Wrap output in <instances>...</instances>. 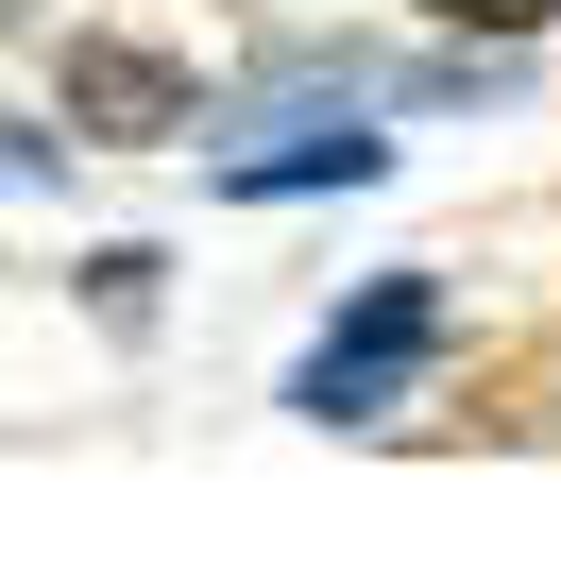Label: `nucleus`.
<instances>
[{
	"mask_svg": "<svg viewBox=\"0 0 561 561\" xmlns=\"http://www.w3.org/2000/svg\"><path fill=\"white\" fill-rule=\"evenodd\" d=\"M425 357H443V273H375V289H357V307L307 341L289 409H307V425H391Z\"/></svg>",
	"mask_w": 561,
	"mask_h": 561,
	"instance_id": "1",
	"label": "nucleus"
},
{
	"mask_svg": "<svg viewBox=\"0 0 561 561\" xmlns=\"http://www.w3.org/2000/svg\"><path fill=\"white\" fill-rule=\"evenodd\" d=\"M187 119H205V85H187L153 35H69V137L153 153V137H187Z\"/></svg>",
	"mask_w": 561,
	"mask_h": 561,
	"instance_id": "2",
	"label": "nucleus"
},
{
	"mask_svg": "<svg viewBox=\"0 0 561 561\" xmlns=\"http://www.w3.org/2000/svg\"><path fill=\"white\" fill-rule=\"evenodd\" d=\"M375 171H391L375 119H289V137L221 153V187H239V205H289V187H375Z\"/></svg>",
	"mask_w": 561,
	"mask_h": 561,
	"instance_id": "3",
	"label": "nucleus"
},
{
	"mask_svg": "<svg viewBox=\"0 0 561 561\" xmlns=\"http://www.w3.org/2000/svg\"><path fill=\"white\" fill-rule=\"evenodd\" d=\"M425 18H459V35H545L561 0H425Z\"/></svg>",
	"mask_w": 561,
	"mask_h": 561,
	"instance_id": "4",
	"label": "nucleus"
}]
</instances>
